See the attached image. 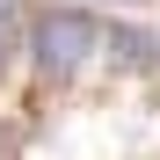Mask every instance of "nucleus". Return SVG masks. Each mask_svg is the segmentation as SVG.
<instances>
[{
	"mask_svg": "<svg viewBox=\"0 0 160 160\" xmlns=\"http://www.w3.org/2000/svg\"><path fill=\"white\" fill-rule=\"evenodd\" d=\"M95 51H102V22H95L88 8H44V15L29 22V58H37V73H51V80L80 73Z\"/></svg>",
	"mask_w": 160,
	"mask_h": 160,
	"instance_id": "nucleus-1",
	"label": "nucleus"
},
{
	"mask_svg": "<svg viewBox=\"0 0 160 160\" xmlns=\"http://www.w3.org/2000/svg\"><path fill=\"white\" fill-rule=\"evenodd\" d=\"M102 44H117L124 66H160V44H153L146 29H102Z\"/></svg>",
	"mask_w": 160,
	"mask_h": 160,
	"instance_id": "nucleus-2",
	"label": "nucleus"
},
{
	"mask_svg": "<svg viewBox=\"0 0 160 160\" xmlns=\"http://www.w3.org/2000/svg\"><path fill=\"white\" fill-rule=\"evenodd\" d=\"M15 37H22V8H15V0H0V66L15 58Z\"/></svg>",
	"mask_w": 160,
	"mask_h": 160,
	"instance_id": "nucleus-3",
	"label": "nucleus"
},
{
	"mask_svg": "<svg viewBox=\"0 0 160 160\" xmlns=\"http://www.w3.org/2000/svg\"><path fill=\"white\" fill-rule=\"evenodd\" d=\"M109 8H138V0H109Z\"/></svg>",
	"mask_w": 160,
	"mask_h": 160,
	"instance_id": "nucleus-4",
	"label": "nucleus"
}]
</instances>
